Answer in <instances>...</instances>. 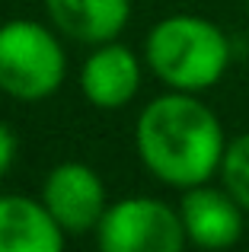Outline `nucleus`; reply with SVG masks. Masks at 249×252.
<instances>
[{
  "mask_svg": "<svg viewBox=\"0 0 249 252\" xmlns=\"http://www.w3.org/2000/svg\"><path fill=\"white\" fill-rule=\"evenodd\" d=\"M141 163L173 189H192L220 172L227 150L224 125L198 93L169 90L150 99L134 125Z\"/></svg>",
  "mask_w": 249,
  "mask_h": 252,
  "instance_id": "obj_1",
  "label": "nucleus"
},
{
  "mask_svg": "<svg viewBox=\"0 0 249 252\" xmlns=\"http://www.w3.org/2000/svg\"><path fill=\"white\" fill-rule=\"evenodd\" d=\"M147 67L169 90L205 93L224 80L230 67V38L218 23L195 13H173L147 32Z\"/></svg>",
  "mask_w": 249,
  "mask_h": 252,
  "instance_id": "obj_2",
  "label": "nucleus"
},
{
  "mask_svg": "<svg viewBox=\"0 0 249 252\" xmlns=\"http://www.w3.org/2000/svg\"><path fill=\"white\" fill-rule=\"evenodd\" d=\"M67 74L58 35L32 19H10L0 26V90L19 102H42Z\"/></svg>",
  "mask_w": 249,
  "mask_h": 252,
  "instance_id": "obj_3",
  "label": "nucleus"
},
{
  "mask_svg": "<svg viewBox=\"0 0 249 252\" xmlns=\"http://www.w3.org/2000/svg\"><path fill=\"white\" fill-rule=\"evenodd\" d=\"M102 252H179L186 246L179 208L156 198H122L109 204L96 227Z\"/></svg>",
  "mask_w": 249,
  "mask_h": 252,
  "instance_id": "obj_4",
  "label": "nucleus"
},
{
  "mask_svg": "<svg viewBox=\"0 0 249 252\" xmlns=\"http://www.w3.org/2000/svg\"><path fill=\"white\" fill-rule=\"evenodd\" d=\"M42 201L67 236H80L99 227L106 214V185L87 163H61L45 176Z\"/></svg>",
  "mask_w": 249,
  "mask_h": 252,
  "instance_id": "obj_5",
  "label": "nucleus"
},
{
  "mask_svg": "<svg viewBox=\"0 0 249 252\" xmlns=\"http://www.w3.org/2000/svg\"><path fill=\"white\" fill-rule=\"evenodd\" d=\"M179 217L186 227V240L201 249H227L240 243L243 236V204L230 195L227 189L201 182L186 189L179 201Z\"/></svg>",
  "mask_w": 249,
  "mask_h": 252,
  "instance_id": "obj_6",
  "label": "nucleus"
},
{
  "mask_svg": "<svg viewBox=\"0 0 249 252\" xmlns=\"http://www.w3.org/2000/svg\"><path fill=\"white\" fill-rule=\"evenodd\" d=\"M80 90L96 109H124L141 90V61L128 45L102 42L83 61Z\"/></svg>",
  "mask_w": 249,
  "mask_h": 252,
  "instance_id": "obj_7",
  "label": "nucleus"
},
{
  "mask_svg": "<svg viewBox=\"0 0 249 252\" xmlns=\"http://www.w3.org/2000/svg\"><path fill=\"white\" fill-rule=\"evenodd\" d=\"M64 236L67 233L42 198H0V252H58L64 246Z\"/></svg>",
  "mask_w": 249,
  "mask_h": 252,
  "instance_id": "obj_8",
  "label": "nucleus"
},
{
  "mask_svg": "<svg viewBox=\"0 0 249 252\" xmlns=\"http://www.w3.org/2000/svg\"><path fill=\"white\" fill-rule=\"evenodd\" d=\"M45 13L67 38L102 45L115 42L131 19V0H45Z\"/></svg>",
  "mask_w": 249,
  "mask_h": 252,
  "instance_id": "obj_9",
  "label": "nucleus"
},
{
  "mask_svg": "<svg viewBox=\"0 0 249 252\" xmlns=\"http://www.w3.org/2000/svg\"><path fill=\"white\" fill-rule=\"evenodd\" d=\"M220 179H224V189L249 214V134L227 141L224 160H220Z\"/></svg>",
  "mask_w": 249,
  "mask_h": 252,
  "instance_id": "obj_10",
  "label": "nucleus"
},
{
  "mask_svg": "<svg viewBox=\"0 0 249 252\" xmlns=\"http://www.w3.org/2000/svg\"><path fill=\"white\" fill-rule=\"evenodd\" d=\"M13 160H16V134L0 122V176L13 166Z\"/></svg>",
  "mask_w": 249,
  "mask_h": 252,
  "instance_id": "obj_11",
  "label": "nucleus"
}]
</instances>
